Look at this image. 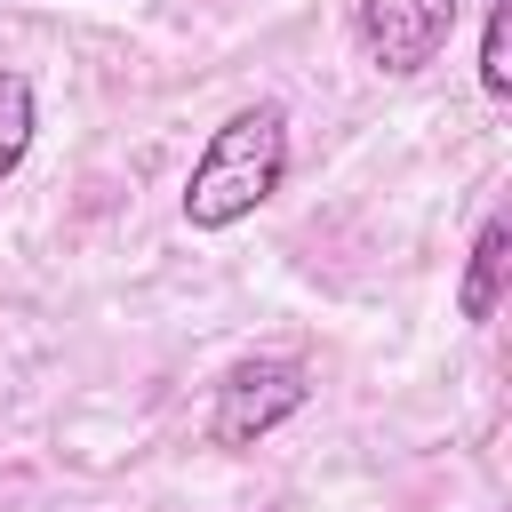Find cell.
Here are the masks:
<instances>
[{"label": "cell", "instance_id": "cell-1", "mask_svg": "<svg viewBox=\"0 0 512 512\" xmlns=\"http://www.w3.org/2000/svg\"><path fill=\"white\" fill-rule=\"evenodd\" d=\"M288 184V112L272 96L240 104L192 160L184 176V224L192 232H232L240 216H256L272 192Z\"/></svg>", "mask_w": 512, "mask_h": 512}, {"label": "cell", "instance_id": "cell-2", "mask_svg": "<svg viewBox=\"0 0 512 512\" xmlns=\"http://www.w3.org/2000/svg\"><path fill=\"white\" fill-rule=\"evenodd\" d=\"M304 400H312V368H304V360H288V352L232 360V368H224V384H216L208 440H216V448H256V440H264V432H280Z\"/></svg>", "mask_w": 512, "mask_h": 512}, {"label": "cell", "instance_id": "cell-3", "mask_svg": "<svg viewBox=\"0 0 512 512\" xmlns=\"http://www.w3.org/2000/svg\"><path fill=\"white\" fill-rule=\"evenodd\" d=\"M352 32L376 72L416 80L456 32V0H352Z\"/></svg>", "mask_w": 512, "mask_h": 512}, {"label": "cell", "instance_id": "cell-4", "mask_svg": "<svg viewBox=\"0 0 512 512\" xmlns=\"http://www.w3.org/2000/svg\"><path fill=\"white\" fill-rule=\"evenodd\" d=\"M504 272H512V224H504V216H488V224H480V240H472V264H464L456 312H464V320H496V304H504Z\"/></svg>", "mask_w": 512, "mask_h": 512}, {"label": "cell", "instance_id": "cell-5", "mask_svg": "<svg viewBox=\"0 0 512 512\" xmlns=\"http://www.w3.org/2000/svg\"><path fill=\"white\" fill-rule=\"evenodd\" d=\"M32 128H40V104H32V80L0 64V184H8L16 168H24V152H32Z\"/></svg>", "mask_w": 512, "mask_h": 512}, {"label": "cell", "instance_id": "cell-6", "mask_svg": "<svg viewBox=\"0 0 512 512\" xmlns=\"http://www.w3.org/2000/svg\"><path fill=\"white\" fill-rule=\"evenodd\" d=\"M480 88H488L496 104L512 96V0H496L488 24H480Z\"/></svg>", "mask_w": 512, "mask_h": 512}]
</instances>
